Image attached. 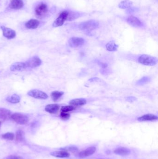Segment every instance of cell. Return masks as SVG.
<instances>
[{"label":"cell","mask_w":158,"mask_h":159,"mask_svg":"<svg viewBox=\"0 0 158 159\" xmlns=\"http://www.w3.org/2000/svg\"><path fill=\"white\" fill-rule=\"evenodd\" d=\"M99 23L95 20H91L89 21L81 23L78 26V28L82 31H91L95 29L98 27Z\"/></svg>","instance_id":"6da1fadb"},{"label":"cell","mask_w":158,"mask_h":159,"mask_svg":"<svg viewBox=\"0 0 158 159\" xmlns=\"http://www.w3.org/2000/svg\"><path fill=\"white\" fill-rule=\"evenodd\" d=\"M138 61L139 63L142 64L143 65L153 66L156 65L158 60L154 57L147 55V54H142L140 57H139Z\"/></svg>","instance_id":"7a4b0ae2"},{"label":"cell","mask_w":158,"mask_h":159,"mask_svg":"<svg viewBox=\"0 0 158 159\" xmlns=\"http://www.w3.org/2000/svg\"><path fill=\"white\" fill-rule=\"evenodd\" d=\"M69 17L70 11H64L60 14L58 17L55 20L52 26L55 28L62 26L65 21H69Z\"/></svg>","instance_id":"3957f363"},{"label":"cell","mask_w":158,"mask_h":159,"mask_svg":"<svg viewBox=\"0 0 158 159\" xmlns=\"http://www.w3.org/2000/svg\"><path fill=\"white\" fill-rule=\"evenodd\" d=\"M11 119L20 125H25L29 121L28 117L27 115L21 113H16L12 114L11 116Z\"/></svg>","instance_id":"277c9868"},{"label":"cell","mask_w":158,"mask_h":159,"mask_svg":"<svg viewBox=\"0 0 158 159\" xmlns=\"http://www.w3.org/2000/svg\"><path fill=\"white\" fill-rule=\"evenodd\" d=\"M28 95L34 98L42 100H45L48 97V96L46 93L37 89H34L29 91L28 93Z\"/></svg>","instance_id":"5b68a950"},{"label":"cell","mask_w":158,"mask_h":159,"mask_svg":"<svg viewBox=\"0 0 158 159\" xmlns=\"http://www.w3.org/2000/svg\"><path fill=\"white\" fill-rule=\"evenodd\" d=\"M25 63L27 68L33 69L39 67L42 63V61L38 57H34L28 60Z\"/></svg>","instance_id":"8992f818"},{"label":"cell","mask_w":158,"mask_h":159,"mask_svg":"<svg viewBox=\"0 0 158 159\" xmlns=\"http://www.w3.org/2000/svg\"><path fill=\"white\" fill-rule=\"evenodd\" d=\"M48 12V7L45 3H42L39 4L35 9V14L38 17H44Z\"/></svg>","instance_id":"52a82bcc"},{"label":"cell","mask_w":158,"mask_h":159,"mask_svg":"<svg viewBox=\"0 0 158 159\" xmlns=\"http://www.w3.org/2000/svg\"><path fill=\"white\" fill-rule=\"evenodd\" d=\"M85 40L82 38L80 37H73L69 39V46L72 48H76L79 46H81L84 44Z\"/></svg>","instance_id":"ba28073f"},{"label":"cell","mask_w":158,"mask_h":159,"mask_svg":"<svg viewBox=\"0 0 158 159\" xmlns=\"http://www.w3.org/2000/svg\"><path fill=\"white\" fill-rule=\"evenodd\" d=\"M127 22L128 24L136 28L142 27L143 23L138 18L133 16H130L127 19Z\"/></svg>","instance_id":"9c48e42d"},{"label":"cell","mask_w":158,"mask_h":159,"mask_svg":"<svg viewBox=\"0 0 158 159\" xmlns=\"http://www.w3.org/2000/svg\"><path fill=\"white\" fill-rule=\"evenodd\" d=\"M1 28L2 30L3 35L4 37L8 39H13L16 37V32L13 30L4 26H1Z\"/></svg>","instance_id":"30bf717a"},{"label":"cell","mask_w":158,"mask_h":159,"mask_svg":"<svg viewBox=\"0 0 158 159\" xmlns=\"http://www.w3.org/2000/svg\"><path fill=\"white\" fill-rule=\"evenodd\" d=\"M97 148L95 147H89L83 151H81L79 154V157L81 158H84L92 155L95 153Z\"/></svg>","instance_id":"8fae6325"},{"label":"cell","mask_w":158,"mask_h":159,"mask_svg":"<svg viewBox=\"0 0 158 159\" xmlns=\"http://www.w3.org/2000/svg\"><path fill=\"white\" fill-rule=\"evenodd\" d=\"M26 63L23 62H17L14 63L11 66L10 70L12 71H21L27 69Z\"/></svg>","instance_id":"7c38bea8"},{"label":"cell","mask_w":158,"mask_h":159,"mask_svg":"<svg viewBox=\"0 0 158 159\" xmlns=\"http://www.w3.org/2000/svg\"><path fill=\"white\" fill-rule=\"evenodd\" d=\"M114 153L116 155L126 156L130 154L131 150L126 147H119L114 150Z\"/></svg>","instance_id":"4fadbf2b"},{"label":"cell","mask_w":158,"mask_h":159,"mask_svg":"<svg viewBox=\"0 0 158 159\" xmlns=\"http://www.w3.org/2000/svg\"><path fill=\"white\" fill-rule=\"evenodd\" d=\"M11 112L10 110L4 108H0V120L6 121L10 119Z\"/></svg>","instance_id":"5bb4252c"},{"label":"cell","mask_w":158,"mask_h":159,"mask_svg":"<svg viewBox=\"0 0 158 159\" xmlns=\"http://www.w3.org/2000/svg\"><path fill=\"white\" fill-rule=\"evenodd\" d=\"M158 116L153 114H146L139 117L137 120L139 121H154L158 120Z\"/></svg>","instance_id":"9a60e30c"},{"label":"cell","mask_w":158,"mask_h":159,"mask_svg":"<svg viewBox=\"0 0 158 159\" xmlns=\"http://www.w3.org/2000/svg\"><path fill=\"white\" fill-rule=\"evenodd\" d=\"M60 109V105L57 104H51L46 105L45 107L46 112L51 114H56L59 111Z\"/></svg>","instance_id":"2e32d148"},{"label":"cell","mask_w":158,"mask_h":159,"mask_svg":"<svg viewBox=\"0 0 158 159\" xmlns=\"http://www.w3.org/2000/svg\"><path fill=\"white\" fill-rule=\"evenodd\" d=\"M24 6L22 0H12L9 5L10 8L13 9H20Z\"/></svg>","instance_id":"e0dca14e"},{"label":"cell","mask_w":158,"mask_h":159,"mask_svg":"<svg viewBox=\"0 0 158 159\" xmlns=\"http://www.w3.org/2000/svg\"><path fill=\"white\" fill-rule=\"evenodd\" d=\"M51 155L54 157L57 158H68L70 157V154L67 151L61 150V151H56L51 152Z\"/></svg>","instance_id":"ac0fdd59"},{"label":"cell","mask_w":158,"mask_h":159,"mask_svg":"<svg viewBox=\"0 0 158 159\" xmlns=\"http://www.w3.org/2000/svg\"><path fill=\"white\" fill-rule=\"evenodd\" d=\"M40 24V22L37 20L31 19L26 23L25 26L27 29H37Z\"/></svg>","instance_id":"d6986e66"},{"label":"cell","mask_w":158,"mask_h":159,"mask_svg":"<svg viewBox=\"0 0 158 159\" xmlns=\"http://www.w3.org/2000/svg\"><path fill=\"white\" fill-rule=\"evenodd\" d=\"M87 102V101L85 99L78 98L75 99L70 101V105L73 106H81L85 105Z\"/></svg>","instance_id":"ffe728a7"},{"label":"cell","mask_w":158,"mask_h":159,"mask_svg":"<svg viewBox=\"0 0 158 159\" xmlns=\"http://www.w3.org/2000/svg\"><path fill=\"white\" fill-rule=\"evenodd\" d=\"M6 101L11 103H18L20 102L21 101V98L17 94H14L10 96L7 98Z\"/></svg>","instance_id":"44dd1931"},{"label":"cell","mask_w":158,"mask_h":159,"mask_svg":"<svg viewBox=\"0 0 158 159\" xmlns=\"http://www.w3.org/2000/svg\"><path fill=\"white\" fill-rule=\"evenodd\" d=\"M106 47L107 50L109 51H116L118 49V46L115 43V41H110L106 44Z\"/></svg>","instance_id":"7402d4cb"},{"label":"cell","mask_w":158,"mask_h":159,"mask_svg":"<svg viewBox=\"0 0 158 159\" xmlns=\"http://www.w3.org/2000/svg\"><path fill=\"white\" fill-rule=\"evenodd\" d=\"M64 93L63 92L59 91H54L52 92L51 94V96L53 101L57 102L59 99L63 96Z\"/></svg>","instance_id":"603a6c76"},{"label":"cell","mask_w":158,"mask_h":159,"mask_svg":"<svg viewBox=\"0 0 158 159\" xmlns=\"http://www.w3.org/2000/svg\"><path fill=\"white\" fill-rule=\"evenodd\" d=\"M132 5V2L129 0H124L121 2L118 5L119 8L121 9H126L130 8Z\"/></svg>","instance_id":"cb8c5ba5"},{"label":"cell","mask_w":158,"mask_h":159,"mask_svg":"<svg viewBox=\"0 0 158 159\" xmlns=\"http://www.w3.org/2000/svg\"><path fill=\"white\" fill-rule=\"evenodd\" d=\"M16 141L17 142H22L24 140V133L22 130H18L16 132Z\"/></svg>","instance_id":"d4e9b609"},{"label":"cell","mask_w":158,"mask_h":159,"mask_svg":"<svg viewBox=\"0 0 158 159\" xmlns=\"http://www.w3.org/2000/svg\"><path fill=\"white\" fill-rule=\"evenodd\" d=\"M150 80H151V79L150 77L148 76H144L137 81L136 85L139 86L143 85L144 84H147L148 82H149Z\"/></svg>","instance_id":"484cf974"},{"label":"cell","mask_w":158,"mask_h":159,"mask_svg":"<svg viewBox=\"0 0 158 159\" xmlns=\"http://www.w3.org/2000/svg\"><path fill=\"white\" fill-rule=\"evenodd\" d=\"M1 137L2 138L6 139V140L12 141L14 139V135L13 133L8 132L2 135Z\"/></svg>","instance_id":"4316f807"},{"label":"cell","mask_w":158,"mask_h":159,"mask_svg":"<svg viewBox=\"0 0 158 159\" xmlns=\"http://www.w3.org/2000/svg\"><path fill=\"white\" fill-rule=\"evenodd\" d=\"M74 109H75L74 106L71 105H68V106H63L61 109V112L68 113L70 111L74 110Z\"/></svg>","instance_id":"83f0119b"},{"label":"cell","mask_w":158,"mask_h":159,"mask_svg":"<svg viewBox=\"0 0 158 159\" xmlns=\"http://www.w3.org/2000/svg\"><path fill=\"white\" fill-rule=\"evenodd\" d=\"M61 150H64L66 151H70L72 153H75L78 151V149L77 147L75 146H70V147H66V148H60Z\"/></svg>","instance_id":"f1b7e54d"},{"label":"cell","mask_w":158,"mask_h":159,"mask_svg":"<svg viewBox=\"0 0 158 159\" xmlns=\"http://www.w3.org/2000/svg\"><path fill=\"white\" fill-rule=\"evenodd\" d=\"M60 117L61 119L63 120H68V119L70 118V115L68 113L61 112L60 114Z\"/></svg>","instance_id":"f546056e"},{"label":"cell","mask_w":158,"mask_h":159,"mask_svg":"<svg viewBox=\"0 0 158 159\" xmlns=\"http://www.w3.org/2000/svg\"><path fill=\"white\" fill-rule=\"evenodd\" d=\"M7 159H24L22 156L18 155H9L7 158Z\"/></svg>","instance_id":"4dcf8cb0"},{"label":"cell","mask_w":158,"mask_h":159,"mask_svg":"<svg viewBox=\"0 0 158 159\" xmlns=\"http://www.w3.org/2000/svg\"><path fill=\"white\" fill-rule=\"evenodd\" d=\"M136 100V98L134 97L130 96L127 98V101L129 102H133Z\"/></svg>","instance_id":"1f68e13d"},{"label":"cell","mask_w":158,"mask_h":159,"mask_svg":"<svg viewBox=\"0 0 158 159\" xmlns=\"http://www.w3.org/2000/svg\"><path fill=\"white\" fill-rule=\"evenodd\" d=\"M105 159V158H99V159Z\"/></svg>","instance_id":"d6a6232c"},{"label":"cell","mask_w":158,"mask_h":159,"mask_svg":"<svg viewBox=\"0 0 158 159\" xmlns=\"http://www.w3.org/2000/svg\"><path fill=\"white\" fill-rule=\"evenodd\" d=\"M1 122L0 121V127H1Z\"/></svg>","instance_id":"836d02e7"},{"label":"cell","mask_w":158,"mask_h":159,"mask_svg":"<svg viewBox=\"0 0 158 159\" xmlns=\"http://www.w3.org/2000/svg\"><path fill=\"white\" fill-rule=\"evenodd\" d=\"M0 73H1V72H0Z\"/></svg>","instance_id":"e575fe53"}]
</instances>
